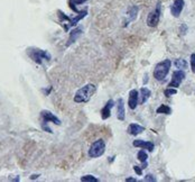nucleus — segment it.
Instances as JSON below:
<instances>
[{"label": "nucleus", "instance_id": "ddd939ff", "mask_svg": "<svg viewBox=\"0 0 195 182\" xmlns=\"http://www.w3.org/2000/svg\"><path fill=\"white\" fill-rule=\"evenodd\" d=\"M117 118L119 120H125L126 118V110H125V102L123 99L120 98L118 100V108H117Z\"/></svg>", "mask_w": 195, "mask_h": 182}, {"label": "nucleus", "instance_id": "423d86ee", "mask_svg": "<svg viewBox=\"0 0 195 182\" xmlns=\"http://www.w3.org/2000/svg\"><path fill=\"white\" fill-rule=\"evenodd\" d=\"M159 18H160V2L157 4V7L155 8V10H152L147 18V25L149 27H156L159 23Z\"/></svg>", "mask_w": 195, "mask_h": 182}, {"label": "nucleus", "instance_id": "6e6552de", "mask_svg": "<svg viewBox=\"0 0 195 182\" xmlns=\"http://www.w3.org/2000/svg\"><path fill=\"white\" fill-rule=\"evenodd\" d=\"M40 117H42V119L43 121H46V123H54L55 125H61V120L57 118L56 116L54 115V113H52L50 110H42V113H40Z\"/></svg>", "mask_w": 195, "mask_h": 182}, {"label": "nucleus", "instance_id": "39448f33", "mask_svg": "<svg viewBox=\"0 0 195 182\" xmlns=\"http://www.w3.org/2000/svg\"><path fill=\"white\" fill-rule=\"evenodd\" d=\"M58 16H60V18H61V20H67L69 21V24L66 26H64V28H65V31H67L69 27H72V26H75L77 23H79V20H81L82 18H84L85 16H87V10H84V11H81L80 13V15L79 16H76V17H74V18H69V17H67V16H65L61 10H58Z\"/></svg>", "mask_w": 195, "mask_h": 182}, {"label": "nucleus", "instance_id": "bb28decb", "mask_svg": "<svg viewBox=\"0 0 195 182\" xmlns=\"http://www.w3.org/2000/svg\"><path fill=\"white\" fill-rule=\"evenodd\" d=\"M87 0H74V4L76 5H80V4H83V2H85Z\"/></svg>", "mask_w": 195, "mask_h": 182}, {"label": "nucleus", "instance_id": "6ab92c4d", "mask_svg": "<svg viewBox=\"0 0 195 182\" xmlns=\"http://www.w3.org/2000/svg\"><path fill=\"white\" fill-rule=\"evenodd\" d=\"M157 113H166V115H169L172 113V108L168 106H166V105H162V106L157 108Z\"/></svg>", "mask_w": 195, "mask_h": 182}, {"label": "nucleus", "instance_id": "4468645a", "mask_svg": "<svg viewBox=\"0 0 195 182\" xmlns=\"http://www.w3.org/2000/svg\"><path fill=\"white\" fill-rule=\"evenodd\" d=\"M81 35H82V28L81 27L73 29V31L69 33V41H67V44H66V46H69L71 44H73L74 42H76V39L80 37Z\"/></svg>", "mask_w": 195, "mask_h": 182}, {"label": "nucleus", "instance_id": "20e7f679", "mask_svg": "<svg viewBox=\"0 0 195 182\" xmlns=\"http://www.w3.org/2000/svg\"><path fill=\"white\" fill-rule=\"evenodd\" d=\"M104 152H106V143L102 138H100V139H96L94 143H92L89 150V156L92 158H96V157L102 156Z\"/></svg>", "mask_w": 195, "mask_h": 182}, {"label": "nucleus", "instance_id": "0eeeda50", "mask_svg": "<svg viewBox=\"0 0 195 182\" xmlns=\"http://www.w3.org/2000/svg\"><path fill=\"white\" fill-rule=\"evenodd\" d=\"M184 79H185V72L184 71H182V70L175 71L173 73V78H172V81L168 84V88H178L181 86V83L184 81Z\"/></svg>", "mask_w": 195, "mask_h": 182}, {"label": "nucleus", "instance_id": "2eb2a0df", "mask_svg": "<svg viewBox=\"0 0 195 182\" xmlns=\"http://www.w3.org/2000/svg\"><path fill=\"white\" fill-rule=\"evenodd\" d=\"M144 131H145V128L143 126L138 125V124H130L128 126V129H127V132L129 133L130 135H132V136H136V135H138L140 133H143Z\"/></svg>", "mask_w": 195, "mask_h": 182}, {"label": "nucleus", "instance_id": "c85d7f7f", "mask_svg": "<svg viewBox=\"0 0 195 182\" xmlns=\"http://www.w3.org/2000/svg\"><path fill=\"white\" fill-rule=\"evenodd\" d=\"M126 181H136V179H132V178H128V179H126Z\"/></svg>", "mask_w": 195, "mask_h": 182}, {"label": "nucleus", "instance_id": "5701e85b", "mask_svg": "<svg viewBox=\"0 0 195 182\" xmlns=\"http://www.w3.org/2000/svg\"><path fill=\"white\" fill-rule=\"evenodd\" d=\"M191 69L193 71V73H195V54L191 55Z\"/></svg>", "mask_w": 195, "mask_h": 182}, {"label": "nucleus", "instance_id": "412c9836", "mask_svg": "<svg viewBox=\"0 0 195 182\" xmlns=\"http://www.w3.org/2000/svg\"><path fill=\"white\" fill-rule=\"evenodd\" d=\"M81 181L83 182H92V181H99L96 178H95L94 176H91V174H88V176H82L81 178Z\"/></svg>", "mask_w": 195, "mask_h": 182}, {"label": "nucleus", "instance_id": "4be33fe9", "mask_svg": "<svg viewBox=\"0 0 195 182\" xmlns=\"http://www.w3.org/2000/svg\"><path fill=\"white\" fill-rule=\"evenodd\" d=\"M177 90L175 88H167L165 91H164V94L166 96V97H170V96H173V94H176Z\"/></svg>", "mask_w": 195, "mask_h": 182}, {"label": "nucleus", "instance_id": "f257e3e1", "mask_svg": "<svg viewBox=\"0 0 195 182\" xmlns=\"http://www.w3.org/2000/svg\"><path fill=\"white\" fill-rule=\"evenodd\" d=\"M96 90V87L92 83H89L87 86H84L83 88L79 89L76 91L75 96H74V101L77 103H82V102H88L91 97L93 96V93Z\"/></svg>", "mask_w": 195, "mask_h": 182}, {"label": "nucleus", "instance_id": "f8f14e48", "mask_svg": "<svg viewBox=\"0 0 195 182\" xmlns=\"http://www.w3.org/2000/svg\"><path fill=\"white\" fill-rule=\"evenodd\" d=\"M133 146L135 147H141V148H146L149 152L154 151V143L152 142H146L143 139H137V141H133Z\"/></svg>", "mask_w": 195, "mask_h": 182}, {"label": "nucleus", "instance_id": "a878e982", "mask_svg": "<svg viewBox=\"0 0 195 182\" xmlns=\"http://www.w3.org/2000/svg\"><path fill=\"white\" fill-rule=\"evenodd\" d=\"M181 31H182V34H186V31H187V26L186 25H182L181 26Z\"/></svg>", "mask_w": 195, "mask_h": 182}, {"label": "nucleus", "instance_id": "9b49d317", "mask_svg": "<svg viewBox=\"0 0 195 182\" xmlns=\"http://www.w3.org/2000/svg\"><path fill=\"white\" fill-rule=\"evenodd\" d=\"M113 106H114V101L112 100V99H110V100L107 101V103L104 105V107H103L102 110H101V118H102V119L106 120L111 116V109H112Z\"/></svg>", "mask_w": 195, "mask_h": 182}, {"label": "nucleus", "instance_id": "1a4fd4ad", "mask_svg": "<svg viewBox=\"0 0 195 182\" xmlns=\"http://www.w3.org/2000/svg\"><path fill=\"white\" fill-rule=\"evenodd\" d=\"M184 5H185L184 0H174L173 5L170 7V13H172V15L174 17H178L181 15V13H182Z\"/></svg>", "mask_w": 195, "mask_h": 182}, {"label": "nucleus", "instance_id": "b1692460", "mask_svg": "<svg viewBox=\"0 0 195 182\" xmlns=\"http://www.w3.org/2000/svg\"><path fill=\"white\" fill-rule=\"evenodd\" d=\"M144 181H156V178L154 176H151V174H147L145 176V179H144Z\"/></svg>", "mask_w": 195, "mask_h": 182}, {"label": "nucleus", "instance_id": "cd10ccee", "mask_svg": "<svg viewBox=\"0 0 195 182\" xmlns=\"http://www.w3.org/2000/svg\"><path fill=\"white\" fill-rule=\"evenodd\" d=\"M38 176H39V174H34V176H32V178H30V179H32V180H35V179H37Z\"/></svg>", "mask_w": 195, "mask_h": 182}, {"label": "nucleus", "instance_id": "f03ea898", "mask_svg": "<svg viewBox=\"0 0 195 182\" xmlns=\"http://www.w3.org/2000/svg\"><path fill=\"white\" fill-rule=\"evenodd\" d=\"M170 65H172V61L170 60H164L163 62H159L155 66L154 70V76L157 81H163L166 79V76L168 74L170 69Z\"/></svg>", "mask_w": 195, "mask_h": 182}, {"label": "nucleus", "instance_id": "a211bd4d", "mask_svg": "<svg viewBox=\"0 0 195 182\" xmlns=\"http://www.w3.org/2000/svg\"><path fill=\"white\" fill-rule=\"evenodd\" d=\"M175 66L179 70H184L187 69V62L185 60H182V59H178L175 61Z\"/></svg>", "mask_w": 195, "mask_h": 182}, {"label": "nucleus", "instance_id": "aec40b11", "mask_svg": "<svg viewBox=\"0 0 195 182\" xmlns=\"http://www.w3.org/2000/svg\"><path fill=\"white\" fill-rule=\"evenodd\" d=\"M138 160L140 161V162H147V158H148V155H147V153H146V151H144V150H140V151L138 152Z\"/></svg>", "mask_w": 195, "mask_h": 182}, {"label": "nucleus", "instance_id": "f3484780", "mask_svg": "<svg viewBox=\"0 0 195 182\" xmlns=\"http://www.w3.org/2000/svg\"><path fill=\"white\" fill-rule=\"evenodd\" d=\"M137 14H138V7H136V6L131 7V8L128 10V17H129L128 23H129V21H132V20H135V19L137 18Z\"/></svg>", "mask_w": 195, "mask_h": 182}, {"label": "nucleus", "instance_id": "9d476101", "mask_svg": "<svg viewBox=\"0 0 195 182\" xmlns=\"http://www.w3.org/2000/svg\"><path fill=\"white\" fill-rule=\"evenodd\" d=\"M138 97H139V92L136 90V89H132L129 92V100H128V105H129V108L130 109H136V107L138 106Z\"/></svg>", "mask_w": 195, "mask_h": 182}, {"label": "nucleus", "instance_id": "7ed1b4c3", "mask_svg": "<svg viewBox=\"0 0 195 182\" xmlns=\"http://www.w3.org/2000/svg\"><path fill=\"white\" fill-rule=\"evenodd\" d=\"M27 54L30 56L33 61L37 64H42L43 61H50V54L47 51L40 50V49H35V47H30L27 50Z\"/></svg>", "mask_w": 195, "mask_h": 182}, {"label": "nucleus", "instance_id": "393cba45", "mask_svg": "<svg viewBox=\"0 0 195 182\" xmlns=\"http://www.w3.org/2000/svg\"><path fill=\"white\" fill-rule=\"evenodd\" d=\"M143 168H140V166H137V165H135V166H133V170H135V172H136V173H137V174H138V176H141V174H143Z\"/></svg>", "mask_w": 195, "mask_h": 182}, {"label": "nucleus", "instance_id": "dca6fc26", "mask_svg": "<svg viewBox=\"0 0 195 182\" xmlns=\"http://www.w3.org/2000/svg\"><path fill=\"white\" fill-rule=\"evenodd\" d=\"M140 93H141V101H140V103H141V105H144L146 101L149 99L151 92L148 88H141V90H140Z\"/></svg>", "mask_w": 195, "mask_h": 182}]
</instances>
